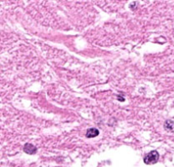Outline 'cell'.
I'll return each mask as SVG.
<instances>
[{"label": "cell", "mask_w": 174, "mask_h": 167, "mask_svg": "<svg viewBox=\"0 0 174 167\" xmlns=\"http://www.w3.org/2000/svg\"><path fill=\"white\" fill-rule=\"evenodd\" d=\"M159 159V154L157 151H151L150 153L145 155L144 161L146 165H153L155 164Z\"/></svg>", "instance_id": "obj_1"}, {"label": "cell", "mask_w": 174, "mask_h": 167, "mask_svg": "<svg viewBox=\"0 0 174 167\" xmlns=\"http://www.w3.org/2000/svg\"><path fill=\"white\" fill-rule=\"evenodd\" d=\"M24 151L28 154H34L37 152V148L31 143H26L24 146Z\"/></svg>", "instance_id": "obj_2"}, {"label": "cell", "mask_w": 174, "mask_h": 167, "mask_svg": "<svg viewBox=\"0 0 174 167\" xmlns=\"http://www.w3.org/2000/svg\"><path fill=\"white\" fill-rule=\"evenodd\" d=\"M99 134H100V131H99L98 129L90 128L88 129V130L86 133V137L87 138H93V137H95L99 136Z\"/></svg>", "instance_id": "obj_3"}, {"label": "cell", "mask_w": 174, "mask_h": 167, "mask_svg": "<svg viewBox=\"0 0 174 167\" xmlns=\"http://www.w3.org/2000/svg\"><path fill=\"white\" fill-rule=\"evenodd\" d=\"M164 127H165L166 131L173 132V131H174V123L171 120H167V121H166Z\"/></svg>", "instance_id": "obj_4"}]
</instances>
